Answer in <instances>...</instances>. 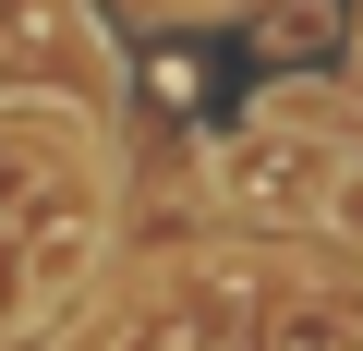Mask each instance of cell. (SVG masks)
<instances>
[{
	"instance_id": "cell-1",
	"label": "cell",
	"mask_w": 363,
	"mask_h": 351,
	"mask_svg": "<svg viewBox=\"0 0 363 351\" xmlns=\"http://www.w3.org/2000/svg\"><path fill=\"white\" fill-rule=\"evenodd\" d=\"M109 121L61 97H0V243L109 230Z\"/></svg>"
}]
</instances>
